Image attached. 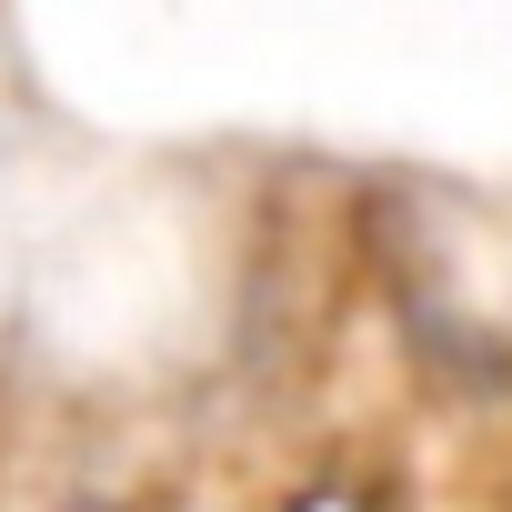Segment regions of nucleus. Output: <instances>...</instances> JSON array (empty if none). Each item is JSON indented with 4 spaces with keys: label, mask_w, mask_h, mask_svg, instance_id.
<instances>
[{
    "label": "nucleus",
    "mask_w": 512,
    "mask_h": 512,
    "mask_svg": "<svg viewBox=\"0 0 512 512\" xmlns=\"http://www.w3.org/2000/svg\"><path fill=\"white\" fill-rule=\"evenodd\" d=\"M282 512H382V502H372V492H362L352 472H312V482H302V492H292Z\"/></svg>",
    "instance_id": "obj_1"
},
{
    "label": "nucleus",
    "mask_w": 512,
    "mask_h": 512,
    "mask_svg": "<svg viewBox=\"0 0 512 512\" xmlns=\"http://www.w3.org/2000/svg\"><path fill=\"white\" fill-rule=\"evenodd\" d=\"M81 512H111V502H81Z\"/></svg>",
    "instance_id": "obj_2"
}]
</instances>
